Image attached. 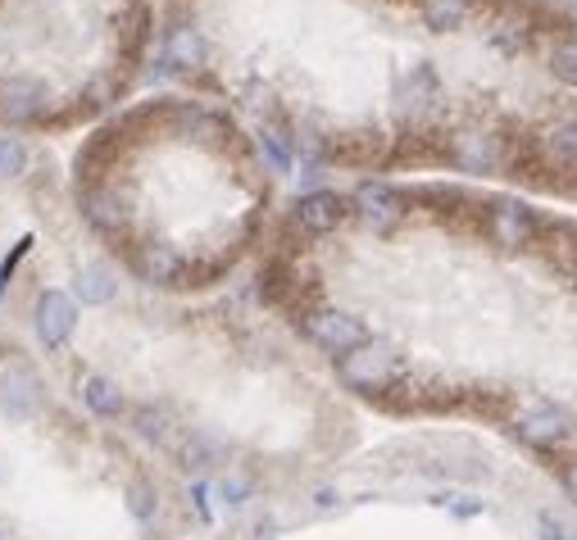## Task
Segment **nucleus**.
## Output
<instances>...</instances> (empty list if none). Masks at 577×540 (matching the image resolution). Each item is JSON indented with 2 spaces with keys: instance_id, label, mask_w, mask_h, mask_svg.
Returning <instances> with one entry per match:
<instances>
[{
  "instance_id": "obj_26",
  "label": "nucleus",
  "mask_w": 577,
  "mask_h": 540,
  "mask_svg": "<svg viewBox=\"0 0 577 540\" xmlns=\"http://www.w3.org/2000/svg\"><path fill=\"white\" fill-rule=\"evenodd\" d=\"M541 531H545V540H568V536L560 531V523H555V518H541Z\"/></svg>"
},
{
  "instance_id": "obj_3",
  "label": "nucleus",
  "mask_w": 577,
  "mask_h": 540,
  "mask_svg": "<svg viewBox=\"0 0 577 540\" xmlns=\"http://www.w3.org/2000/svg\"><path fill=\"white\" fill-rule=\"evenodd\" d=\"M518 436L532 441V445H560L573 436V414L555 400H532L518 414Z\"/></svg>"
},
{
  "instance_id": "obj_19",
  "label": "nucleus",
  "mask_w": 577,
  "mask_h": 540,
  "mask_svg": "<svg viewBox=\"0 0 577 540\" xmlns=\"http://www.w3.org/2000/svg\"><path fill=\"white\" fill-rule=\"evenodd\" d=\"M545 150H550V160L564 164V168H577V118H564L555 123L545 133Z\"/></svg>"
},
{
  "instance_id": "obj_20",
  "label": "nucleus",
  "mask_w": 577,
  "mask_h": 540,
  "mask_svg": "<svg viewBox=\"0 0 577 540\" xmlns=\"http://www.w3.org/2000/svg\"><path fill=\"white\" fill-rule=\"evenodd\" d=\"M260 146L268 150V160H273V168H291V133L287 127H278V123H268V127H260Z\"/></svg>"
},
{
  "instance_id": "obj_6",
  "label": "nucleus",
  "mask_w": 577,
  "mask_h": 540,
  "mask_svg": "<svg viewBox=\"0 0 577 540\" xmlns=\"http://www.w3.org/2000/svg\"><path fill=\"white\" fill-rule=\"evenodd\" d=\"M355 210L373 231H391V227H400V218H405V196L387 183H364L355 191Z\"/></svg>"
},
{
  "instance_id": "obj_17",
  "label": "nucleus",
  "mask_w": 577,
  "mask_h": 540,
  "mask_svg": "<svg viewBox=\"0 0 577 540\" xmlns=\"http://www.w3.org/2000/svg\"><path fill=\"white\" fill-rule=\"evenodd\" d=\"M114 291H118V281H114V273L105 264H87L78 273V296H83V304H105V300H114Z\"/></svg>"
},
{
  "instance_id": "obj_18",
  "label": "nucleus",
  "mask_w": 577,
  "mask_h": 540,
  "mask_svg": "<svg viewBox=\"0 0 577 540\" xmlns=\"http://www.w3.org/2000/svg\"><path fill=\"white\" fill-rule=\"evenodd\" d=\"M173 414L164 404H146V409H137V431L146 436V441H160V445H178V436H173Z\"/></svg>"
},
{
  "instance_id": "obj_13",
  "label": "nucleus",
  "mask_w": 577,
  "mask_h": 540,
  "mask_svg": "<svg viewBox=\"0 0 577 540\" xmlns=\"http://www.w3.org/2000/svg\"><path fill=\"white\" fill-rule=\"evenodd\" d=\"M168 64H178V68L205 64V37H200V28H191V23L168 28Z\"/></svg>"
},
{
  "instance_id": "obj_12",
  "label": "nucleus",
  "mask_w": 577,
  "mask_h": 540,
  "mask_svg": "<svg viewBox=\"0 0 577 540\" xmlns=\"http://www.w3.org/2000/svg\"><path fill=\"white\" fill-rule=\"evenodd\" d=\"M83 214H87L96 227H105V231H114V227L128 223V210H123V200H118L110 187H91V191H83Z\"/></svg>"
},
{
  "instance_id": "obj_22",
  "label": "nucleus",
  "mask_w": 577,
  "mask_h": 540,
  "mask_svg": "<svg viewBox=\"0 0 577 540\" xmlns=\"http://www.w3.org/2000/svg\"><path fill=\"white\" fill-rule=\"evenodd\" d=\"M28 168V150H23L18 137H0V177H18Z\"/></svg>"
},
{
  "instance_id": "obj_5",
  "label": "nucleus",
  "mask_w": 577,
  "mask_h": 540,
  "mask_svg": "<svg viewBox=\"0 0 577 540\" xmlns=\"http://www.w3.org/2000/svg\"><path fill=\"white\" fill-rule=\"evenodd\" d=\"M73 327H78V304H73V296L41 291V300H37V337H41V346L60 350L73 337Z\"/></svg>"
},
{
  "instance_id": "obj_11",
  "label": "nucleus",
  "mask_w": 577,
  "mask_h": 540,
  "mask_svg": "<svg viewBox=\"0 0 577 540\" xmlns=\"http://www.w3.org/2000/svg\"><path fill=\"white\" fill-rule=\"evenodd\" d=\"M173 454H178V463L187 473H210L223 463V450L210 441V436H200V431H183L178 436V445H173Z\"/></svg>"
},
{
  "instance_id": "obj_4",
  "label": "nucleus",
  "mask_w": 577,
  "mask_h": 540,
  "mask_svg": "<svg viewBox=\"0 0 577 540\" xmlns=\"http://www.w3.org/2000/svg\"><path fill=\"white\" fill-rule=\"evenodd\" d=\"M487 227H491L496 246L523 250V246H532V237H537V214L523 200H496L491 214H487Z\"/></svg>"
},
{
  "instance_id": "obj_8",
  "label": "nucleus",
  "mask_w": 577,
  "mask_h": 540,
  "mask_svg": "<svg viewBox=\"0 0 577 540\" xmlns=\"http://www.w3.org/2000/svg\"><path fill=\"white\" fill-rule=\"evenodd\" d=\"M346 218V200L337 191H310V196H300L296 204V223L314 231V237H328V231H337Z\"/></svg>"
},
{
  "instance_id": "obj_1",
  "label": "nucleus",
  "mask_w": 577,
  "mask_h": 540,
  "mask_svg": "<svg viewBox=\"0 0 577 540\" xmlns=\"http://www.w3.org/2000/svg\"><path fill=\"white\" fill-rule=\"evenodd\" d=\"M337 373H341V381L350 386V391H368L373 395V391H382V386L396 381L400 354L387 341H364V346H355L350 354H341Z\"/></svg>"
},
{
  "instance_id": "obj_15",
  "label": "nucleus",
  "mask_w": 577,
  "mask_h": 540,
  "mask_svg": "<svg viewBox=\"0 0 577 540\" xmlns=\"http://www.w3.org/2000/svg\"><path fill=\"white\" fill-rule=\"evenodd\" d=\"M83 400L96 418H118L123 414V391L110 381V377H87L83 381Z\"/></svg>"
},
{
  "instance_id": "obj_10",
  "label": "nucleus",
  "mask_w": 577,
  "mask_h": 540,
  "mask_svg": "<svg viewBox=\"0 0 577 540\" xmlns=\"http://www.w3.org/2000/svg\"><path fill=\"white\" fill-rule=\"evenodd\" d=\"M46 105V87L37 77H10V83H0V114L10 123H28L37 118Z\"/></svg>"
},
{
  "instance_id": "obj_7",
  "label": "nucleus",
  "mask_w": 577,
  "mask_h": 540,
  "mask_svg": "<svg viewBox=\"0 0 577 540\" xmlns=\"http://www.w3.org/2000/svg\"><path fill=\"white\" fill-rule=\"evenodd\" d=\"M450 160L468 173H491L505 164V146L491 133H460V137H450Z\"/></svg>"
},
{
  "instance_id": "obj_25",
  "label": "nucleus",
  "mask_w": 577,
  "mask_h": 540,
  "mask_svg": "<svg viewBox=\"0 0 577 540\" xmlns=\"http://www.w3.org/2000/svg\"><path fill=\"white\" fill-rule=\"evenodd\" d=\"M191 500H196V513L210 523V504H205V486H191Z\"/></svg>"
},
{
  "instance_id": "obj_9",
  "label": "nucleus",
  "mask_w": 577,
  "mask_h": 540,
  "mask_svg": "<svg viewBox=\"0 0 577 540\" xmlns=\"http://www.w3.org/2000/svg\"><path fill=\"white\" fill-rule=\"evenodd\" d=\"M0 404H5L10 418H33L41 409V386L33 368H10L0 377Z\"/></svg>"
},
{
  "instance_id": "obj_21",
  "label": "nucleus",
  "mask_w": 577,
  "mask_h": 540,
  "mask_svg": "<svg viewBox=\"0 0 577 540\" xmlns=\"http://www.w3.org/2000/svg\"><path fill=\"white\" fill-rule=\"evenodd\" d=\"M550 73H555L560 83L577 87V37H564L555 50H550Z\"/></svg>"
},
{
  "instance_id": "obj_24",
  "label": "nucleus",
  "mask_w": 577,
  "mask_h": 540,
  "mask_svg": "<svg viewBox=\"0 0 577 540\" xmlns=\"http://www.w3.org/2000/svg\"><path fill=\"white\" fill-rule=\"evenodd\" d=\"M223 500H228V504H241V500H246V481H237V477L223 481Z\"/></svg>"
},
{
  "instance_id": "obj_14",
  "label": "nucleus",
  "mask_w": 577,
  "mask_h": 540,
  "mask_svg": "<svg viewBox=\"0 0 577 540\" xmlns=\"http://www.w3.org/2000/svg\"><path fill=\"white\" fill-rule=\"evenodd\" d=\"M137 273L146 281H173V277L183 273V260L168 246H141L137 250Z\"/></svg>"
},
{
  "instance_id": "obj_23",
  "label": "nucleus",
  "mask_w": 577,
  "mask_h": 540,
  "mask_svg": "<svg viewBox=\"0 0 577 540\" xmlns=\"http://www.w3.org/2000/svg\"><path fill=\"white\" fill-rule=\"evenodd\" d=\"M128 508H133V518H150V513H155V486L150 481H133L128 486Z\"/></svg>"
},
{
  "instance_id": "obj_16",
  "label": "nucleus",
  "mask_w": 577,
  "mask_h": 540,
  "mask_svg": "<svg viewBox=\"0 0 577 540\" xmlns=\"http://www.w3.org/2000/svg\"><path fill=\"white\" fill-rule=\"evenodd\" d=\"M468 10H473V0H423V23L432 33H455L468 18Z\"/></svg>"
},
{
  "instance_id": "obj_2",
  "label": "nucleus",
  "mask_w": 577,
  "mask_h": 540,
  "mask_svg": "<svg viewBox=\"0 0 577 540\" xmlns=\"http://www.w3.org/2000/svg\"><path fill=\"white\" fill-rule=\"evenodd\" d=\"M305 331H310V341L323 346L328 354H350L355 346L368 341V331L355 314H346V309H314V314L305 318Z\"/></svg>"
},
{
  "instance_id": "obj_27",
  "label": "nucleus",
  "mask_w": 577,
  "mask_h": 540,
  "mask_svg": "<svg viewBox=\"0 0 577 540\" xmlns=\"http://www.w3.org/2000/svg\"><path fill=\"white\" fill-rule=\"evenodd\" d=\"M564 491L577 500V463H568V468H564Z\"/></svg>"
}]
</instances>
